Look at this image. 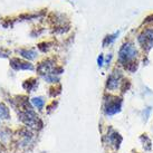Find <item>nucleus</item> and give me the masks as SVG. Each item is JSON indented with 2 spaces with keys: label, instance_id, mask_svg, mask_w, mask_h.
Segmentation results:
<instances>
[{
  "label": "nucleus",
  "instance_id": "1",
  "mask_svg": "<svg viewBox=\"0 0 153 153\" xmlns=\"http://www.w3.org/2000/svg\"><path fill=\"white\" fill-rule=\"evenodd\" d=\"M135 56H136V51L131 44L124 45L121 48V51H120V60L122 63H128V62L132 60L133 58H135Z\"/></svg>",
  "mask_w": 153,
  "mask_h": 153
},
{
  "label": "nucleus",
  "instance_id": "2",
  "mask_svg": "<svg viewBox=\"0 0 153 153\" xmlns=\"http://www.w3.org/2000/svg\"><path fill=\"white\" fill-rule=\"evenodd\" d=\"M139 40H140V43L143 45V47H148V48L152 47L153 46V30H146L145 33H143V34L141 35Z\"/></svg>",
  "mask_w": 153,
  "mask_h": 153
},
{
  "label": "nucleus",
  "instance_id": "3",
  "mask_svg": "<svg viewBox=\"0 0 153 153\" xmlns=\"http://www.w3.org/2000/svg\"><path fill=\"white\" fill-rule=\"evenodd\" d=\"M120 77H121V74H120V72L117 73H114V74H112L110 76V78H108V81H107V87L111 89H115L116 87H117V85H119L120 83Z\"/></svg>",
  "mask_w": 153,
  "mask_h": 153
},
{
  "label": "nucleus",
  "instance_id": "4",
  "mask_svg": "<svg viewBox=\"0 0 153 153\" xmlns=\"http://www.w3.org/2000/svg\"><path fill=\"white\" fill-rule=\"evenodd\" d=\"M13 60L18 64L13 66L15 69H33V66L30 64H27V63H24V62H19L18 59H13Z\"/></svg>",
  "mask_w": 153,
  "mask_h": 153
},
{
  "label": "nucleus",
  "instance_id": "5",
  "mask_svg": "<svg viewBox=\"0 0 153 153\" xmlns=\"http://www.w3.org/2000/svg\"><path fill=\"white\" fill-rule=\"evenodd\" d=\"M9 116V111L8 108L2 105V104H0V117H4V119H8Z\"/></svg>",
  "mask_w": 153,
  "mask_h": 153
},
{
  "label": "nucleus",
  "instance_id": "6",
  "mask_svg": "<svg viewBox=\"0 0 153 153\" xmlns=\"http://www.w3.org/2000/svg\"><path fill=\"white\" fill-rule=\"evenodd\" d=\"M20 54H22L24 57H27V58H29V59H33L35 58V56H36V53L33 51H20Z\"/></svg>",
  "mask_w": 153,
  "mask_h": 153
},
{
  "label": "nucleus",
  "instance_id": "7",
  "mask_svg": "<svg viewBox=\"0 0 153 153\" xmlns=\"http://www.w3.org/2000/svg\"><path fill=\"white\" fill-rule=\"evenodd\" d=\"M33 103L35 104V106L42 108V107H43V105H44V100H43V98H40V97L34 98V100H33Z\"/></svg>",
  "mask_w": 153,
  "mask_h": 153
},
{
  "label": "nucleus",
  "instance_id": "8",
  "mask_svg": "<svg viewBox=\"0 0 153 153\" xmlns=\"http://www.w3.org/2000/svg\"><path fill=\"white\" fill-rule=\"evenodd\" d=\"M102 63H103V57L101 56V57L98 58V65H100V66H102Z\"/></svg>",
  "mask_w": 153,
  "mask_h": 153
}]
</instances>
